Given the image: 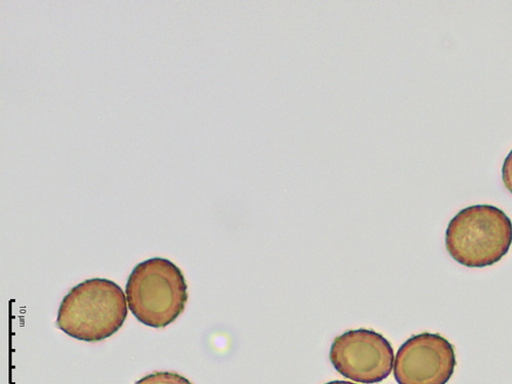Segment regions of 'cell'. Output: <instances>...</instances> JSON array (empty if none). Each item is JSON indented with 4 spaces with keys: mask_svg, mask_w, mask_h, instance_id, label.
Instances as JSON below:
<instances>
[{
    "mask_svg": "<svg viewBox=\"0 0 512 384\" xmlns=\"http://www.w3.org/2000/svg\"><path fill=\"white\" fill-rule=\"evenodd\" d=\"M127 317L123 290L107 279L84 281L61 303L57 326L72 338L96 343L115 334Z\"/></svg>",
    "mask_w": 512,
    "mask_h": 384,
    "instance_id": "obj_1",
    "label": "cell"
},
{
    "mask_svg": "<svg viewBox=\"0 0 512 384\" xmlns=\"http://www.w3.org/2000/svg\"><path fill=\"white\" fill-rule=\"evenodd\" d=\"M512 244V222L492 205H474L460 210L446 231V249L451 258L467 268H485L499 263Z\"/></svg>",
    "mask_w": 512,
    "mask_h": 384,
    "instance_id": "obj_2",
    "label": "cell"
},
{
    "mask_svg": "<svg viewBox=\"0 0 512 384\" xmlns=\"http://www.w3.org/2000/svg\"><path fill=\"white\" fill-rule=\"evenodd\" d=\"M128 308L144 325L165 328L184 312L188 285L172 262L154 258L139 264L126 284Z\"/></svg>",
    "mask_w": 512,
    "mask_h": 384,
    "instance_id": "obj_3",
    "label": "cell"
},
{
    "mask_svg": "<svg viewBox=\"0 0 512 384\" xmlns=\"http://www.w3.org/2000/svg\"><path fill=\"white\" fill-rule=\"evenodd\" d=\"M330 361L341 375L357 382L373 384L390 376L395 353L390 341L381 334L358 329L334 339Z\"/></svg>",
    "mask_w": 512,
    "mask_h": 384,
    "instance_id": "obj_4",
    "label": "cell"
},
{
    "mask_svg": "<svg viewBox=\"0 0 512 384\" xmlns=\"http://www.w3.org/2000/svg\"><path fill=\"white\" fill-rule=\"evenodd\" d=\"M456 363L455 349L445 337L422 333L399 349L394 374L399 384H447Z\"/></svg>",
    "mask_w": 512,
    "mask_h": 384,
    "instance_id": "obj_5",
    "label": "cell"
},
{
    "mask_svg": "<svg viewBox=\"0 0 512 384\" xmlns=\"http://www.w3.org/2000/svg\"><path fill=\"white\" fill-rule=\"evenodd\" d=\"M136 384H193L186 377L174 372H155L140 379Z\"/></svg>",
    "mask_w": 512,
    "mask_h": 384,
    "instance_id": "obj_6",
    "label": "cell"
},
{
    "mask_svg": "<svg viewBox=\"0 0 512 384\" xmlns=\"http://www.w3.org/2000/svg\"><path fill=\"white\" fill-rule=\"evenodd\" d=\"M502 181L505 188L512 194V150L505 158L502 166Z\"/></svg>",
    "mask_w": 512,
    "mask_h": 384,
    "instance_id": "obj_7",
    "label": "cell"
},
{
    "mask_svg": "<svg viewBox=\"0 0 512 384\" xmlns=\"http://www.w3.org/2000/svg\"><path fill=\"white\" fill-rule=\"evenodd\" d=\"M326 384H356V383H353V382H350V381L335 380V381L328 382Z\"/></svg>",
    "mask_w": 512,
    "mask_h": 384,
    "instance_id": "obj_8",
    "label": "cell"
}]
</instances>
